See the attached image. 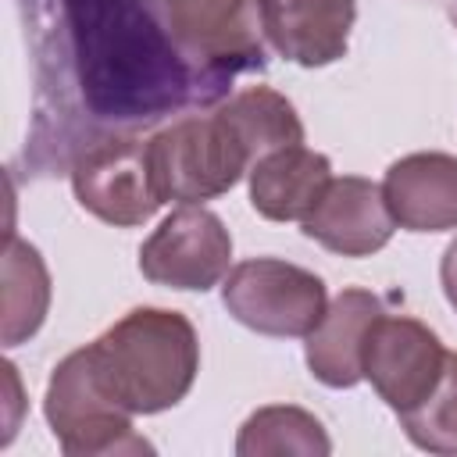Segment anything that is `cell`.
<instances>
[{
	"label": "cell",
	"mask_w": 457,
	"mask_h": 457,
	"mask_svg": "<svg viewBox=\"0 0 457 457\" xmlns=\"http://www.w3.org/2000/svg\"><path fill=\"white\" fill-rule=\"evenodd\" d=\"M39 118L61 136L86 129V146L129 136L225 86L196 71L175 46L157 0H29Z\"/></svg>",
	"instance_id": "6da1fadb"
},
{
	"label": "cell",
	"mask_w": 457,
	"mask_h": 457,
	"mask_svg": "<svg viewBox=\"0 0 457 457\" xmlns=\"http://www.w3.org/2000/svg\"><path fill=\"white\" fill-rule=\"evenodd\" d=\"M104 386L132 411L157 414L175 407L196 378L200 343L186 314L136 307L89 343Z\"/></svg>",
	"instance_id": "7a4b0ae2"
},
{
	"label": "cell",
	"mask_w": 457,
	"mask_h": 457,
	"mask_svg": "<svg viewBox=\"0 0 457 457\" xmlns=\"http://www.w3.org/2000/svg\"><path fill=\"white\" fill-rule=\"evenodd\" d=\"M161 204H204L228 193L253 157L221 111L189 114L146 139Z\"/></svg>",
	"instance_id": "3957f363"
},
{
	"label": "cell",
	"mask_w": 457,
	"mask_h": 457,
	"mask_svg": "<svg viewBox=\"0 0 457 457\" xmlns=\"http://www.w3.org/2000/svg\"><path fill=\"white\" fill-rule=\"evenodd\" d=\"M54 439L68 457L150 453L154 446L132 428V411L104 386L93 350H71L46 382L43 400Z\"/></svg>",
	"instance_id": "277c9868"
},
{
	"label": "cell",
	"mask_w": 457,
	"mask_h": 457,
	"mask_svg": "<svg viewBox=\"0 0 457 457\" xmlns=\"http://www.w3.org/2000/svg\"><path fill=\"white\" fill-rule=\"evenodd\" d=\"M157 7L186 61L218 86L239 71L264 68L261 0H157Z\"/></svg>",
	"instance_id": "5b68a950"
},
{
	"label": "cell",
	"mask_w": 457,
	"mask_h": 457,
	"mask_svg": "<svg viewBox=\"0 0 457 457\" xmlns=\"http://www.w3.org/2000/svg\"><path fill=\"white\" fill-rule=\"evenodd\" d=\"M221 300L239 325L278 339H307L328 311L325 282L278 257L236 264L221 286Z\"/></svg>",
	"instance_id": "8992f818"
},
{
	"label": "cell",
	"mask_w": 457,
	"mask_h": 457,
	"mask_svg": "<svg viewBox=\"0 0 457 457\" xmlns=\"http://www.w3.org/2000/svg\"><path fill=\"white\" fill-rule=\"evenodd\" d=\"M75 200L107 225L132 228L157 214L161 196L150 171V150L139 136H104L71 157Z\"/></svg>",
	"instance_id": "52a82bcc"
},
{
	"label": "cell",
	"mask_w": 457,
	"mask_h": 457,
	"mask_svg": "<svg viewBox=\"0 0 457 457\" xmlns=\"http://www.w3.org/2000/svg\"><path fill=\"white\" fill-rule=\"evenodd\" d=\"M232 236L200 204L171 211L139 246V271L168 289H211L228 275Z\"/></svg>",
	"instance_id": "ba28073f"
},
{
	"label": "cell",
	"mask_w": 457,
	"mask_h": 457,
	"mask_svg": "<svg viewBox=\"0 0 457 457\" xmlns=\"http://www.w3.org/2000/svg\"><path fill=\"white\" fill-rule=\"evenodd\" d=\"M446 353L450 350H443L439 336L428 325H421L418 318L382 311L368 328L361 371L375 386V393L396 414H403L436 389L446 368Z\"/></svg>",
	"instance_id": "9c48e42d"
},
{
	"label": "cell",
	"mask_w": 457,
	"mask_h": 457,
	"mask_svg": "<svg viewBox=\"0 0 457 457\" xmlns=\"http://www.w3.org/2000/svg\"><path fill=\"white\" fill-rule=\"evenodd\" d=\"M303 236L343 257H368L393 239L396 218L378 182L361 175H339L328 182L314 211L300 221Z\"/></svg>",
	"instance_id": "30bf717a"
},
{
	"label": "cell",
	"mask_w": 457,
	"mask_h": 457,
	"mask_svg": "<svg viewBox=\"0 0 457 457\" xmlns=\"http://www.w3.org/2000/svg\"><path fill=\"white\" fill-rule=\"evenodd\" d=\"M268 43L293 64L321 68L346 54L357 0H261Z\"/></svg>",
	"instance_id": "8fae6325"
},
{
	"label": "cell",
	"mask_w": 457,
	"mask_h": 457,
	"mask_svg": "<svg viewBox=\"0 0 457 457\" xmlns=\"http://www.w3.org/2000/svg\"><path fill=\"white\" fill-rule=\"evenodd\" d=\"M382 193L407 232L457 228V157L450 154H407L393 161Z\"/></svg>",
	"instance_id": "7c38bea8"
},
{
	"label": "cell",
	"mask_w": 457,
	"mask_h": 457,
	"mask_svg": "<svg viewBox=\"0 0 457 457\" xmlns=\"http://www.w3.org/2000/svg\"><path fill=\"white\" fill-rule=\"evenodd\" d=\"M332 182L325 154L303 143L278 146L250 168V204L268 221H303Z\"/></svg>",
	"instance_id": "4fadbf2b"
},
{
	"label": "cell",
	"mask_w": 457,
	"mask_h": 457,
	"mask_svg": "<svg viewBox=\"0 0 457 457\" xmlns=\"http://www.w3.org/2000/svg\"><path fill=\"white\" fill-rule=\"evenodd\" d=\"M378 314H382L378 296H371L368 289H343L328 303L318 328L307 336L311 375L332 389L357 386L364 378V371H361L364 339H368V328L375 325Z\"/></svg>",
	"instance_id": "5bb4252c"
},
{
	"label": "cell",
	"mask_w": 457,
	"mask_h": 457,
	"mask_svg": "<svg viewBox=\"0 0 457 457\" xmlns=\"http://www.w3.org/2000/svg\"><path fill=\"white\" fill-rule=\"evenodd\" d=\"M4 346H18L29 336L39 332L46 311H50V275L39 257V250L14 232H7L4 243Z\"/></svg>",
	"instance_id": "9a60e30c"
},
{
	"label": "cell",
	"mask_w": 457,
	"mask_h": 457,
	"mask_svg": "<svg viewBox=\"0 0 457 457\" xmlns=\"http://www.w3.org/2000/svg\"><path fill=\"white\" fill-rule=\"evenodd\" d=\"M332 450L321 421L289 403L261 407L253 411L236 439L239 457H282V453H300V457H325Z\"/></svg>",
	"instance_id": "2e32d148"
},
{
	"label": "cell",
	"mask_w": 457,
	"mask_h": 457,
	"mask_svg": "<svg viewBox=\"0 0 457 457\" xmlns=\"http://www.w3.org/2000/svg\"><path fill=\"white\" fill-rule=\"evenodd\" d=\"M218 111L232 121V129L239 132V139L246 143L253 161H261L264 154H271L278 146L303 143V125L296 118V107L268 86L239 89Z\"/></svg>",
	"instance_id": "e0dca14e"
},
{
	"label": "cell",
	"mask_w": 457,
	"mask_h": 457,
	"mask_svg": "<svg viewBox=\"0 0 457 457\" xmlns=\"http://www.w3.org/2000/svg\"><path fill=\"white\" fill-rule=\"evenodd\" d=\"M407 439L428 453H457V353H446V368L436 389L411 411L400 414Z\"/></svg>",
	"instance_id": "ac0fdd59"
},
{
	"label": "cell",
	"mask_w": 457,
	"mask_h": 457,
	"mask_svg": "<svg viewBox=\"0 0 457 457\" xmlns=\"http://www.w3.org/2000/svg\"><path fill=\"white\" fill-rule=\"evenodd\" d=\"M439 282H443V293H446L450 307L457 311V239L443 250V261H439Z\"/></svg>",
	"instance_id": "d6986e66"
}]
</instances>
